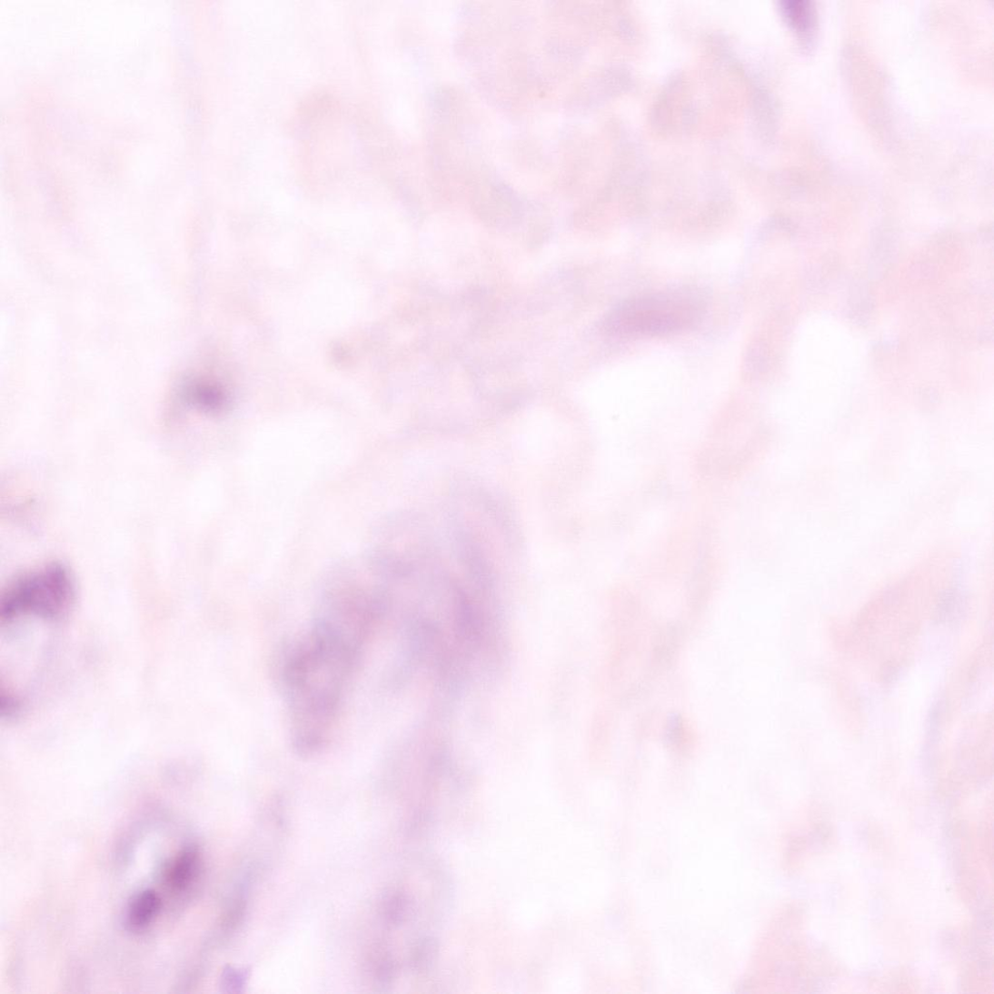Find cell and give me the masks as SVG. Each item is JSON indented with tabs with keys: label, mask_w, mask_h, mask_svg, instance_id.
<instances>
[{
	"label": "cell",
	"mask_w": 994,
	"mask_h": 994,
	"mask_svg": "<svg viewBox=\"0 0 994 994\" xmlns=\"http://www.w3.org/2000/svg\"><path fill=\"white\" fill-rule=\"evenodd\" d=\"M162 901L157 892L144 890L137 894L126 912V925L133 931L147 929L158 915Z\"/></svg>",
	"instance_id": "277c9868"
},
{
	"label": "cell",
	"mask_w": 994,
	"mask_h": 994,
	"mask_svg": "<svg viewBox=\"0 0 994 994\" xmlns=\"http://www.w3.org/2000/svg\"><path fill=\"white\" fill-rule=\"evenodd\" d=\"M367 634L356 621L320 608L311 628L282 648L276 678L300 754L328 741Z\"/></svg>",
	"instance_id": "6da1fadb"
},
{
	"label": "cell",
	"mask_w": 994,
	"mask_h": 994,
	"mask_svg": "<svg viewBox=\"0 0 994 994\" xmlns=\"http://www.w3.org/2000/svg\"><path fill=\"white\" fill-rule=\"evenodd\" d=\"M791 22L801 32H807L813 26V13L810 6L805 2H792L787 7Z\"/></svg>",
	"instance_id": "52a82bcc"
},
{
	"label": "cell",
	"mask_w": 994,
	"mask_h": 994,
	"mask_svg": "<svg viewBox=\"0 0 994 994\" xmlns=\"http://www.w3.org/2000/svg\"><path fill=\"white\" fill-rule=\"evenodd\" d=\"M77 595L75 577L60 562L42 564L14 577L0 600L3 626L25 619L58 622L73 611Z\"/></svg>",
	"instance_id": "3957f363"
},
{
	"label": "cell",
	"mask_w": 994,
	"mask_h": 994,
	"mask_svg": "<svg viewBox=\"0 0 994 994\" xmlns=\"http://www.w3.org/2000/svg\"><path fill=\"white\" fill-rule=\"evenodd\" d=\"M198 868V855L196 850L188 848L174 860L167 872V882L174 890H184L195 876Z\"/></svg>",
	"instance_id": "8992f818"
},
{
	"label": "cell",
	"mask_w": 994,
	"mask_h": 994,
	"mask_svg": "<svg viewBox=\"0 0 994 994\" xmlns=\"http://www.w3.org/2000/svg\"><path fill=\"white\" fill-rule=\"evenodd\" d=\"M703 295L695 290L677 289L638 294L610 311L606 332L619 337H656L688 331L705 313Z\"/></svg>",
	"instance_id": "7a4b0ae2"
},
{
	"label": "cell",
	"mask_w": 994,
	"mask_h": 994,
	"mask_svg": "<svg viewBox=\"0 0 994 994\" xmlns=\"http://www.w3.org/2000/svg\"><path fill=\"white\" fill-rule=\"evenodd\" d=\"M182 399L188 404L209 413L221 411L225 403L222 391L214 386L196 383L182 391Z\"/></svg>",
	"instance_id": "5b68a950"
}]
</instances>
